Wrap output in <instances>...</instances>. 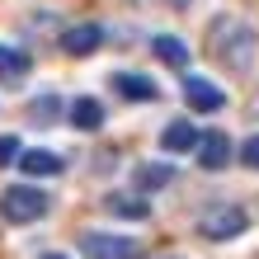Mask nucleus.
<instances>
[{
    "label": "nucleus",
    "mask_w": 259,
    "mask_h": 259,
    "mask_svg": "<svg viewBox=\"0 0 259 259\" xmlns=\"http://www.w3.org/2000/svg\"><path fill=\"white\" fill-rule=\"evenodd\" d=\"M207 42H212V57H217L226 71H250V66H254L259 33H254V24L236 19V14H222V19H212Z\"/></svg>",
    "instance_id": "f257e3e1"
},
{
    "label": "nucleus",
    "mask_w": 259,
    "mask_h": 259,
    "mask_svg": "<svg viewBox=\"0 0 259 259\" xmlns=\"http://www.w3.org/2000/svg\"><path fill=\"white\" fill-rule=\"evenodd\" d=\"M57 113H62V99H57V95H42V99H33V109H28V118L42 123V127H48Z\"/></svg>",
    "instance_id": "dca6fc26"
},
{
    "label": "nucleus",
    "mask_w": 259,
    "mask_h": 259,
    "mask_svg": "<svg viewBox=\"0 0 259 259\" xmlns=\"http://www.w3.org/2000/svg\"><path fill=\"white\" fill-rule=\"evenodd\" d=\"M42 259H71V254H42Z\"/></svg>",
    "instance_id": "6ab92c4d"
},
{
    "label": "nucleus",
    "mask_w": 259,
    "mask_h": 259,
    "mask_svg": "<svg viewBox=\"0 0 259 259\" xmlns=\"http://www.w3.org/2000/svg\"><path fill=\"white\" fill-rule=\"evenodd\" d=\"M184 99H189V109H198V113H217L222 109V90L217 85H207V80H198V75H189L184 80Z\"/></svg>",
    "instance_id": "423d86ee"
},
{
    "label": "nucleus",
    "mask_w": 259,
    "mask_h": 259,
    "mask_svg": "<svg viewBox=\"0 0 259 259\" xmlns=\"http://www.w3.org/2000/svg\"><path fill=\"white\" fill-rule=\"evenodd\" d=\"M109 212H113V217H132V222H146L151 217V207L142 203V198H127V193H113L109 198Z\"/></svg>",
    "instance_id": "2eb2a0df"
},
{
    "label": "nucleus",
    "mask_w": 259,
    "mask_h": 259,
    "mask_svg": "<svg viewBox=\"0 0 259 259\" xmlns=\"http://www.w3.org/2000/svg\"><path fill=\"white\" fill-rule=\"evenodd\" d=\"M170 179H175V165L170 160H156V165H137L132 184L137 189H160V184H170Z\"/></svg>",
    "instance_id": "9b49d317"
},
{
    "label": "nucleus",
    "mask_w": 259,
    "mask_h": 259,
    "mask_svg": "<svg viewBox=\"0 0 259 259\" xmlns=\"http://www.w3.org/2000/svg\"><path fill=\"white\" fill-rule=\"evenodd\" d=\"M151 48H156V57H160L165 66H175V71H184V66H189V48H184L179 38H170V33H160Z\"/></svg>",
    "instance_id": "4468645a"
},
{
    "label": "nucleus",
    "mask_w": 259,
    "mask_h": 259,
    "mask_svg": "<svg viewBox=\"0 0 259 259\" xmlns=\"http://www.w3.org/2000/svg\"><path fill=\"white\" fill-rule=\"evenodd\" d=\"M80 250H85V259H137L142 254V245L132 236H109V231H85Z\"/></svg>",
    "instance_id": "20e7f679"
},
{
    "label": "nucleus",
    "mask_w": 259,
    "mask_h": 259,
    "mask_svg": "<svg viewBox=\"0 0 259 259\" xmlns=\"http://www.w3.org/2000/svg\"><path fill=\"white\" fill-rule=\"evenodd\" d=\"M28 71H33V57L24 48H5V42H0V80L14 85V80H24Z\"/></svg>",
    "instance_id": "1a4fd4ad"
},
{
    "label": "nucleus",
    "mask_w": 259,
    "mask_h": 259,
    "mask_svg": "<svg viewBox=\"0 0 259 259\" xmlns=\"http://www.w3.org/2000/svg\"><path fill=\"white\" fill-rule=\"evenodd\" d=\"M99 42H104V28H99V24H75V28H66V33H62V48H66L71 57L95 52Z\"/></svg>",
    "instance_id": "6e6552de"
},
{
    "label": "nucleus",
    "mask_w": 259,
    "mask_h": 259,
    "mask_svg": "<svg viewBox=\"0 0 259 259\" xmlns=\"http://www.w3.org/2000/svg\"><path fill=\"white\" fill-rule=\"evenodd\" d=\"M24 151H19V137H0V165H14Z\"/></svg>",
    "instance_id": "f3484780"
},
{
    "label": "nucleus",
    "mask_w": 259,
    "mask_h": 259,
    "mask_svg": "<svg viewBox=\"0 0 259 259\" xmlns=\"http://www.w3.org/2000/svg\"><path fill=\"white\" fill-rule=\"evenodd\" d=\"M71 123L80 127V132H95V127L104 123V104H99L95 95H80V99L71 104Z\"/></svg>",
    "instance_id": "9d476101"
},
{
    "label": "nucleus",
    "mask_w": 259,
    "mask_h": 259,
    "mask_svg": "<svg viewBox=\"0 0 259 259\" xmlns=\"http://www.w3.org/2000/svg\"><path fill=\"white\" fill-rule=\"evenodd\" d=\"M170 5H189V0H170Z\"/></svg>",
    "instance_id": "aec40b11"
},
{
    "label": "nucleus",
    "mask_w": 259,
    "mask_h": 259,
    "mask_svg": "<svg viewBox=\"0 0 259 259\" xmlns=\"http://www.w3.org/2000/svg\"><path fill=\"white\" fill-rule=\"evenodd\" d=\"M0 217L14 222V226H28L38 217H48V193L42 189H28V184H14L0 193Z\"/></svg>",
    "instance_id": "f03ea898"
},
{
    "label": "nucleus",
    "mask_w": 259,
    "mask_h": 259,
    "mask_svg": "<svg viewBox=\"0 0 259 259\" xmlns=\"http://www.w3.org/2000/svg\"><path fill=\"white\" fill-rule=\"evenodd\" d=\"M19 170L24 175H62V156H52V151H24Z\"/></svg>",
    "instance_id": "ddd939ff"
},
{
    "label": "nucleus",
    "mask_w": 259,
    "mask_h": 259,
    "mask_svg": "<svg viewBox=\"0 0 259 259\" xmlns=\"http://www.w3.org/2000/svg\"><path fill=\"white\" fill-rule=\"evenodd\" d=\"M240 160H245L250 170H259V137H245V146H240Z\"/></svg>",
    "instance_id": "a211bd4d"
},
{
    "label": "nucleus",
    "mask_w": 259,
    "mask_h": 259,
    "mask_svg": "<svg viewBox=\"0 0 259 259\" xmlns=\"http://www.w3.org/2000/svg\"><path fill=\"white\" fill-rule=\"evenodd\" d=\"M198 142H203V137H198L189 123H170V127L160 132V146L165 151H198Z\"/></svg>",
    "instance_id": "f8f14e48"
},
{
    "label": "nucleus",
    "mask_w": 259,
    "mask_h": 259,
    "mask_svg": "<svg viewBox=\"0 0 259 259\" xmlns=\"http://www.w3.org/2000/svg\"><path fill=\"white\" fill-rule=\"evenodd\" d=\"M113 90H118L123 99H137V104L160 99V85L151 80V75H132V71H118V75H113Z\"/></svg>",
    "instance_id": "39448f33"
},
{
    "label": "nucleus",
    "mask_w": 259,
    "mask_h": 259,
    "mask_svg": "<svg viewBox=\"0 0 259 259\" xmlns=\"http://www.w3.org/2000/svg\"><path fill=\"white\" fill-rule=\"evenodd\" d=\"M198 165H203V170H226V165H231V142H226L222 132H207L203 142H198Z\"/></svg>",
    "instance_id": "0eeeda50"
},
{
    "label": "nucleus",
    "mask_w": 259,
    "mask_h": 259,
    "mask_svg": "<svg viewBox=\"0 0 259 259\" xmlns=\"http://www.w3.org/2000/svg\"><path fill=\"white\" fill-rule=\"evenodd\" d=\"M245 207L240 203H212L203 217H198V236L203 240H236L240 231H245Z\"/></svg>",
    "instance_id": "7ed1b4c3"
}]
</instances>
